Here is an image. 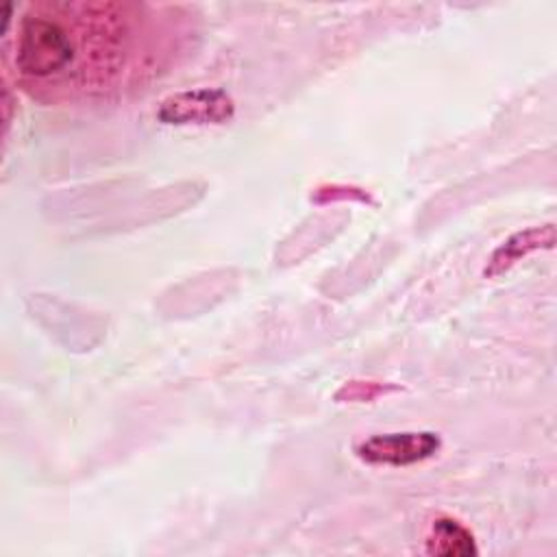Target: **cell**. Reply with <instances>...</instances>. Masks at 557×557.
<instances>
[{
    "instance_id": "cell-1",
    "label": "cell",
    "mask_w": 557,
    "mask_h": 557,
    "mask_svg": "<svg viewBox=\"0 0 557 557\" xmlns=\"http://www.w3.org/2000/svg\"><path fill=\"white\" fill-rule=\"evenodd\" d=\"M161 11L135 2L28 4L17 24L15 70L28 87L59 98L111 89L133 59L146 61L163 41Z\"/></svg>"
},
{
    "instance_id": "cell-2",
    "label": "cell",
    "mask_w": 557,
    "mask_h": 557,
    "mask_svg": "<svg viewBox=\"0 0 557 557\" xmlns=\"http://www.w3.org/2000/svg\"><path fill=\"white\" fill-rule=\"evenodd\" d=\"M442 448V440L433 431L376 433L355 446V455L370 466H413L431 459Z\"/></svg>"
},
{
    "instance_id": "cell-3",
    "label": "cell",
    "mask_w": 557,
    "mask_h": 557,
    "mask_svg": "<svg viewBox=\"0 0 557 557\" xmlns=\"http://www.w3.org/2000/svg\"><path fill=\"white\" fill-rule=\"evenodd\" d=\"M235 102L220 87H198L168 96L157 109V120L170 126L224 124L233 120Z\"/></svg>"
},
{
    "instance_id": "cell-4",
    "label": "cell",
    "mask_w": 557,
    "mask_h": 557,
    "mask_svg": "<svg viewBox=\"0 0 557 557\" xmlns=\"http://www.w3.org/2000/svg\"><path fill=\"white\" fill-rule=\"evenodd\" d=\"M555 244V226L544 224V226H531L524 231L513 233L507 237L487 259V265L483 270L485 278H494L503 272H507L511 265H516L520 259L529 257L535 250L542 248H553Z\"/></svg>"
},
{
    "instance_id": "cell-5",
    "label": "cell",
    "mask_w": 557,
    "mask_h": 557,
    "mask_svg": "<svg viewBox=\"0 0 557 557\" xmlns=\"http://www.w3.org/2000/svg\"><path fill=\"white\" fill-rule=\"evenodd\" d=\"M426 553L437 557H470L476 555L479 548L474 544V535L459 520L442 516L431 524Z\"/></svg>"
},
{
    "instance_id": "cell-6",
    "label": "cell",
    "mask_w": 557,
    "mask_h": 557,
    "mask_svg": "<svg viewBox=\"0 0 557 557\" xmlns=\"http://www.w3.org/2000/svg\"><path fill=\"white\" fill-rule=\"evenodd\" d=\"M398 387L387 385V383H376V381H348L344 383L337 394L335 400L339 403H370L379 396H385L387 392H396Z\"/></svg>"
},
{
    "instance_id": "cell-7",
    "label": "cell",
    "mask_w": 557,
    "mask_h": 557,
    "mask_svg": "<svg viewBox=\"0 0 557 557\" xmlns=\"http://www.w3.org/2000/svg\"><path fill=\"white\" fill-rule=\"evenodd\" d=\"M318 202H326V200H337V198H357V200H370L368 194H363L357 187H346V185H333V187H322L315 191L313 196Z\"/></svg>"
}]
</instances>
